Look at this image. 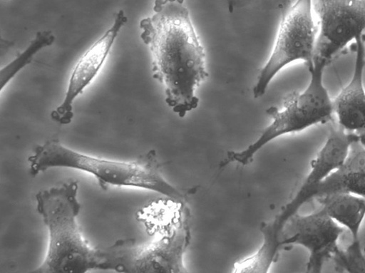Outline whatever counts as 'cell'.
<instances>
[{
  "label": "cell",
  "instance_id": "cell-16",
  "mask_svg": "<svg viewBox=\"0 0 365 273\" xmlns=\"http://www.w3.org/2000/svg\"><path fill=\"white\" fill-rule=\"evenodd\" d=\"M364 135H365V134H364Z\"/></svg>",
  "mask_w": 365,
  "mask_h": 273
},
{
  "label": "cell",
  "instance_id": "cell-1",
  "mask_svg": "<svg viewBox=\"0 0 365 273\" xmlns=\"http://www.w3.org/2000/svg\"><path fill=\"white\" fill-rule=\"evenodd\" d=\"M139 27L151 53L153 77L164 86L167 105L183 118L197 107L195 88L209 75L184 0H155L153 14L142 19Z\"/></svg>",
  "mask_w": 365,
  "mask_h": 273
},
{
  "label": "cell",
  "instance_id": "cell-8",
  "mask_svg": "<svg viewBox=\"0 0 365 273\" xmlns=\"http://www.w3.org/2000/svg\"><path fill=\"white\" fill-rule=\"evenodd\" d=\"M318 34L314 61L328 65L365 34V0H317Z\"/></svg>",
  "mask_w": 365,
  "mask_h": 273
},
{
  "label": "cell",
  "instance_id": "cell-5",
  "mask_svg": "<svg viewBox=\"0 0 365 273\" xmlns=\"http://www.w3.org/2000/svg\"><path fill=\"white\" fill-rule=\"evenodd\" d=\"M188 220L147 245H136L133 239L117 240L104 248L105 269L130 273L187 272L183 256L191 238Z\"/></svg>",
  "mask_w": 365,
  "mask_h": 273
},
{
  "label": "cell",
  "instance_id": "cell-14",
  "mask_svg": "<svg viewBox=\"0 0 365 273\" xmlns=\"http://www.w3.org/2000/svg\"><path fill=\"white\" fill-rule=\"evenodd\" d=\"M56 40L53 34L48 30L39 31L29 42L25 49L19 53L0 70V91L8 85L16 75L30 64L34 57L44 48L51 46Z\"/></svg>",
  "mask_w": 365,
  "mask_h": 273
},
{
  "label": "cell",
  "instance_id": "cell-7",
  "mask_svg": "<svg viewBox=\"0 0 365 273\" xmlns=\"http://www.w3.org/2000/svg\"><path fill=\"white\" fill-rule=\"evenodd\" d=\"M362 135L344 130L339 126L331 128L322 148L310 164V170L294 197L282 208L275 217L262 223V239L278 245L281 232L287 221L298 212L302 206L313 200L317 186L345 161L352 144L363 140Z\"/></svg>",
  "mask_w": 365,
  "mask_h": 273
},
{
  "label": "cell",
  "instance_id": "cell-15",
  "mask_svg": "<svg viewBox=\"0 0 365 273\" xmlns=\"http://www.w3.org/2000/svg\"><path fill=\"white\" fill-rule=\"evenodd\" d=\"M336 269L349 273H365V255L361 244H349L332 258Z\"/></svg>",
  "mask_w": 365,
  "mask_h": 273
},
{
  "label": "cell",
  "instance_id": "cell-9",
  "mask_svg": "<svg viewBox=\"0 0 365 273\" xmlns=\"http://www.w3.org/2000/svg\"><path fill=\"white\" fill-rule=\"evenodd\" d=\"M344 228L321 207L310 214L293 215L284 225L279 246L297 244L309 252L307 272H321L324 263L339 250L338 241Z\"/></svg>",
  "mask_w": 365,
  "mask_h": 273
},
{
  "label": "cell",
  "instance_id": "cell-11",
  "mask_svg": "<svg viewBox=\"0 0 365 273\" xmlns=\"http://www.w3.org/2000/svg\"><path fill=\"white\" fill-rule=\"evenodd\" d=\"M364 41L362 36L354 41L356 55L351 77L333 99L338 125L347 132L358 134L365 132Z\"/></svg>",
  "mask_w": 365,
  "mask_h": 273
},
{
  "label": "cell",
  "instance_id": "cell-13",
  "mask_svg": "<svg viewBox=\"0 0 365 273\" xmlns=\"http://www.w3.org/2000/svg\"><path fill=\"white\" fill-rule=\"evenodd\" d=\"M321 208L346 229L351 244H361L359 233L365 218V198L348 192H336L317 198Z\"/></svg>",
  "mask_w": 365,
  "mask_h": 273
},
{
  "label": "cell",
  "instance_id": "cell-10",
  "mask_svg": "<svg viewBox=\"0 0 365 273\" xmlns=\"http://www.w3.org/2000/svg\"><path fill=\"white\" fill-rule=\"evenodd\" d=\"M127 21L124 11H118L111 26L78 59L71 72L63 100L51 113L53 121L61 125L72 121L73 102L101 71Z\"/></svg>",
  "mask_w": 365,
  "mask_h": 273
},
{
  "label": "cell",
  "instance_id": "cell-12",
  "mask_svg": "<svg viewBox=\"0 0 365 273\" xmlns=\"http://www.w3.org/2000/svg\"><path fill=\"white\" fill-rule=\"evenodd\" d=\"M336 192L365 198V146L362 140L352 144L344 163L317 186L313 199Z\"/></svg>",
  "mask_w": 365,
  "mask_h": 273
},
{
  "label": "cell",
  "instance_id": "cell-4",
  "mask_svg": "<svg viewBox=\"0 0 365 273\" xmlns=\"http://www.w3.org/2000/svg\"><path fill=\"white\" fill-rule=\"evenodd\" d=\"M327 66L324 61H314L312 66L308 68L310 78L305 89L288 93L284 98L282 110L275 106L268 108L266 113L272 118L271 123L244 150L228 151L220 167L233 163L247 165L259 150L273 140L333 120V99L324 83V72Z\"/></svg>",
  "mask_w": 365,
  "mask_h": 273
},
{
  "label": "cell",
  "instance_id": "cell-6",
  "mask_svg": "<svg viewBox=\"0 0 365 273\" xmlns=\"http://www.w3.org/2000/svg\"><path fill=\"white\" fill-rule=\"evenodd\" d=\"M317 34L312 0H296L282 15L272 53L253 88L255 98L265 93L270 81L287 65L302 61L307 68L312 66Z\"/></svg>",
  "mask_w": 365,
  "mask_h": 273
},
{
  "label": "cell",
  "instance_id": "cell-2",
  "mask_svg": "<svg viewBox=\"0 0 365 273\" xmlns=\"http://www.w3.org/2000/svg\"><path fill=\"white\" fill-rule=\"evenodd\" d=\"M76 181L39 191L36 208L48 231V247L42 264L33 272L84 273L103 269V249L91 247L78 228L81 204Z\"/></svg>",
  "mask_w": 365,
  "mask_h": 273
},
{
  "label": "cell",
  "instance_id": "cell-3",
  "mask_svg": "<svg viewBox=\"0 0 365 273\" xmlns=\"http://www.w3.org/2000/svg\"><path fill=\"white\" fill-rule=\"evenodd\" d=\"M28 160L34 176L50 168H71L92 175L103 190L109 185L129 187L155 192L173 200L185 198L163 175L155 150L132 161H117L76 151L52 139L37 145Z\"/></svg>",
  "mask_w": 365,
  "mask_h": 273
}]
</instances>
